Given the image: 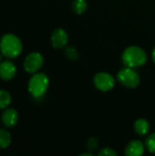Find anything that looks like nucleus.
Instances as JSON below:
<instances>
[{
	"instance_id": "obj_1",
	"label": "nucleus",
	"mask_w": 155,
	"mask_h": 156,
	"mask_svg": "<svg viewBox=\"0 0 155 156\" xmlns=\"http://www.w3.org/2000/svg\"><path fill=\"white\" fill-rule=\"evenodd\" d=\"M23 45L14 34H5L0 39V51L6 58H16L22 52Z\"/></svg>"
},
{
	"instance_id": "obj_2",
	"label": "nucleus",
	"mask_w": 155,
	"mask_h": 156,
	"mask_svg": "<svg viewBox=\"0 0 155 156\" xmlns=\"http://www.w3.org/2000/svg\"><path fill=\"white\" fill-rule=\"evenodd\" d=\"M147 60L145 51L137 46L128 47L122 54L123 63L130 68H136L143 65Z\"/></svg>"
},
{
	"instance_id": "obj_3",
	"label": "nucleus",
	"mask_w": 155,
	"mask_h": 156,
	"mask_svg": "<svg viewBox=\"0 0 155 156\" xmlns=\"http://www.w3.org/2000/svg\"><path fill=\"white\" fill-rule=\"evenodd\" d=\"M48 78L44 73L34 74L28 81V91L35 99H39L44 96L48 88Z\"/></svg>"
},
{
	"instance_id": "obj_4",
	"label": "nucleus",
	"mask_w": 155,
	"mask_h": 156,
	"mask_svg": "<svg viewBox=\"0 0 155 156\" xmlns=\"http://www.w3.org/2000/svg\"><path fill=\"white\" fill-rule=\"evenodd\" d=\"M117 77L119 81L128 88H135L140 83V77L138 73L130 67L121 69Z\"/></svg>"
},
{
	"instance_id": "obj_5",
	"label": "nucleus",
	"mask_w": 155,
	"mask_h": 156,
	"mask_svg": "<svg viewBox=\"0 0 155 156\" xmlns=\"http://www.w3.org/2000/svg\"><path fill=\"white\" fill-rule=\"evenodd\" d=\"M44 58L38 52H32L26 56L24 61V69L28 73L37 72L43 65Z\"/></svg>"
},
{
	"instance_id": "obj_6",
	"label": "nucleus",
	"mask_w": 155,
	"mask_h": 156,
	"mask_svg": "<svg viewBox=\"0 0 155 156\" xmlns=\"http://www.w3.org/2000/svg\"><path fill=\"white\" fill-rule=\"evenodd\" d=\"M115 84L113 77L106 72H100L94 77V85L101 91L111 90Z\"/></svg>"
},
{
	"instance_id": "obj_7",
	"label": "nucleus",
	"mask_w": 155,
	"mask_h": 156,
	"mask_svg": "<svg viewBox=\"0 0 155 156\" xmlns=\"http://www.w3.org/2000/svg\"><path fill=\"white\" fill-rule=\"evenodd\" d=\"M16 72L15 64L10 60L0 62V78L4 80H12Z\"/></svg>"
},
{
	"instance_id": "obj_8",
	"label": "nucleus",
	"mask_w": 155,
	"mask_h": 156,
	"mask_svg": "<svg viewBox=\"0 0 155 156\" xmlns=\"http://www.w3.org/2000/svg\"><path fill=\"white\" fill-rule=\"evenodd\" d=\"M68 39H69L68 34L62 28H58L54 30V32L51 35V43L53 47L56 48H64L68 43Z\"/></svg>"
},
{
	"instance_id": "obj_9",
	"label": "nucleus",
	"mask_w": 155,
	"mask_h": 156,
	"mask_svg": "<svg viewBox=\"0 0 155 156\" xmlns=\"http://www.w3.org/2000/svg\"><path fill=\"white\" fill-rule=\"evenodd\" d=\"M1 121L4 126L12 128L18 122V112L15 109H6L2 113Z\"/></svg>"
},
{
	"instance_id": "obj_10",
	"label": "nucleus",
	"mask_w": 155,
	"mask_h": 156,
	"mask_svg": "<svg viewBox=\"0 0 155 156\" xmlns=\"http://www.w3.org/2000/svg\"><path fill=\"white\" fill-rule=\"evenodd\" d=\"M143 153L144 146L138 140L130 142L125 149V154L128 156H141L143 154Z\"/></svg>"
},
{
	"instance_id": "obj_11",
	"label": "nucleus",
	"mask_w": 155,
	"mask_h": 156,
	"mask_svg": "<svg viewBox=\"0 0 155 156\" xmlns=\"http://www.w3.org/2000/svg\"><path fill=\"white\" fill-rule=\"evenodd\" d=\"M134 129L139 135H145L149 132L150 125L145 119H138L134 123Z\"/></svg>"
},
{
	"instance_id": "obj_12",
	"label": "nucleus",
	"mask_w": 155,
	"mask_h": 156,
	"mask_svg": "<svg viewBox=\"0 0 155 156\" xmlns=\"http://www.w3.org/2000/svg\"><path fill=\"white\" fill-rule=\"evenodd\" d=\"M11 144V136L10 133L5 130L0 129V149L7 148Z\"/></svg>"
},
{
	"instance_id": "obj_13",
	"label": "nucleus",
	"mask_w": 155,
	"mask_h": 156,
	"mask_svg": "<svg viewBox=\"0 0 155 156\" xmlns=\"http://www.w3.org/2000/svg\"><path fill=\"white\" fill-rule=\"evenodd\" d=\"M12 98L8 91L5 90H0V110L5 109L11 103Z\"/></svg>"
},
{
	"instance_id": "obj_14",
	"label": "nucleus",
	"mask_w": 155,
	"mask_h": 156,
	"mask_svg": "<svg viewBox=\"0 0 155 156\" xmlns=\"http://www.w3.org/2000/svg\"><path fill=\"white\" fill-rule=\"evenodd\" d=\"M73 9L77 14H82L87 9V2L85 0H75L73 3Z\"/></svg>"
},
{
	"instance_id": "obj_15",
	"label": "nucleus",
	"mask_w": 155,
	"mask_h": 156,
	"mask_svg": "<svg viewBox=\"0 0 155 156\" xmlns=\"http://www.w3.org/2000/svg\"><path fill=\"white\" fill-rule=\"evenodd\" d=\"M146 147L151 153L155 154V133L151 134L146 140Z\"/></svg>"
},
{
	"instance_id": "obj_16",
	"label": "nucleus",
	"mask_w": 155,
	"mask_h": 156,
	"mask_svg": "<svg viewBox=\"0 0 155 156\" xmlns=\"http://www.w3.org/2000/svg\"><path fill=\"white\" fill-rule=\"evenodd\" d=\"M66 55L69 59H72V60H76L79 57L78 51L74 48H68L66 50Z\"/></svg>"
},
{
	"instance_id": "obj_17",
	"label": "nucleus",
	"mask_w": 155,
	"mask_h": 156,
	"mask_svg": "<svg viewBox=\"0 0 155 156\" xmlns=\"http://www.w3.org/2000/svg\"><path fill=\"white\" fill-rule=\"evenodd\" d=\"M116 154H117V153L111 148H104L99 153V155L100 156H113Z\"/></svg>"
},
{
	"instance_id": "obj_18",
	"label": "nucleus",
	"mask_w": 155,
	"mask_h": 156,
	"mask_svg": "<svg viewBox=\"0 0 155 156\" xmlns=\"http://www.w3.org/2000/svg\"><path fill=\"white\" fill-rule=\"evenodd\" d=\"M87 147H88V150H90V151L95 150L98 147V140L95 139V138H90L88 141Z\"/></svg>"
},
{
	"instance_id": "obj_19",
	"label": "nucleus",
	"mask_w": 155,
	"mask_h": 156,
	"mask_svg": "<svg viewBox=\"0 0 155 156\" xmlns=\"http://www.w3.org/2000/svg\"><path fill=\"white\" fill-rule=\"evenodd\" d=\"M153 61L155 62V47H154V49H153Z\"/></svg>"
},
{
	"instance_id": "obj_20",
	"label": "nucleus",
	"mask_w": 155,
	"mask_h": 156,
	"mask_svg": "<svg viewBox=\"0 0 155 156\" xmlns=\"http://www.w3.org/2000/svg\"><path fill=\"white\" fill-rule=\"evenodd\" d=\"M1 58H1V55H0V62H1Z\"/></svg>"
}]
</instances>
